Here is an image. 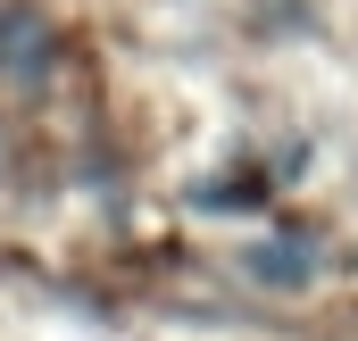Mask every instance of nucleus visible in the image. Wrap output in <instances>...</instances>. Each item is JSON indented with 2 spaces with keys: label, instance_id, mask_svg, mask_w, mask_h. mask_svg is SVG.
<instances>
[{
  "label": "nucleus",
  "instance_id": "obj_1",
  "mask_svg": "<svg viewBox=\"0 0 358 341\" xmlns=\"http://www.w3.org/2000/svg\"><path fill=\"white\" fill-rule=\"evenodd\" d=\"M42 59H50V34L34 17H0V67L8 75H42Z\"/></svg>",
  "mask_w": 358,
  "mask_h": 341
}]
</instances>
